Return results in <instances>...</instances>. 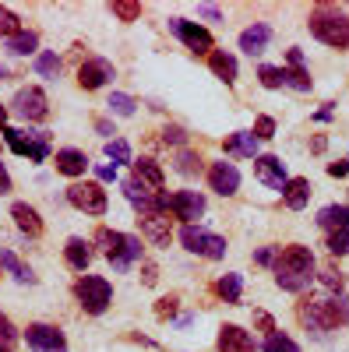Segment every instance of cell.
<instances>
[{
	"label": "cell",
	"instance_id": "6da1fadb",
	"mask_svg": "<svg viewBox=\"0 0 349 352\" xmlns=\"http://www.w3.org/2000/svg\"><path fill=\"white\" fill-rule=\"evenodd\" d=\"M275 282L279 289L286 292H304L314 278V254L310 247H300V243H289V247H279L275 254Z\"/></svg>",
	"mask_w": 349,
	"mask_h": 352
},
{
	"label": "cell",
	"instance_id": "7a4b0ae2",
	"mask_svg": "<svg viewBox=\"0 0 349 352\" xmlns=\"http://www.w3.org/2000/svg\"><path fill=\"white\" fill-rule=\"evenodd\" d=\"M297 317L300 324L314 335H325L339 324H349V300L342 296H332V300H300L297 303Z\"/></svg>",
	"mask_w": 349,
	"mask_h": 352
},
{
	"label": "cell",
	"instance_id": "3957f363",
	"mask_svg": "<svg viewBox=\"0 0 349 352\" xmlns=\"http://www.w3.org/2000/svg\"><path fill=\"white\" fill-rule=\"evenodd\" d=\"M307 25H310L314 39H321L325 46L349 50V14H342L339 8H328V4L314 8L310 18H307Z\"/></svg>",
	"mask_w": 349,
	"mask_h": 352
},
{
	"label": "cell",
	"instance_id": "277c9868",
	"mask_svg": "<svg viewBox=\"0 0 349 352\" xmlns=\"http://www.w3.org/2000/svg\"><path fill=\"white\" fill-rule=\"evenodd\" d=\"M96 243L103 247L106 261L113 264V272H127L134 261H141V240L138 236H127V232L96 229Z\"/></svg>",
	"mask_w": 349,
	"mask_h": 352
},
{
	"label": "cell",
	"instance_id": "5b68a950",
	"mask_svg": "<svg viewBox=\"0 0 349 352\" xmlns=\"http://www.w3.org/2000/svg\"><path fill=\"white\" fill-rule=\"evenodd\" d=\"M156 208L159 212H173V219H184L187 226H194V219L205 215V197L198 190H177V194H156Z\"/></svg>",
	"mask_w": 349,
	"mask_h": 352
},
{
	"label": "cell",
	"instance_id": "8992f818",
	"mask_svg": "<svg viewBox=\"0 0 349 352\" xmlns=\"http://www.w3.org/2000/svg\"><path fill=\"white\" fill-rule=\"evenodd\" d=\"M8 141V148L28 162H43L50 155V134L46 131H14V127H4L0 131Z\"/></svg>",
	"mask_w": 349,
	"mask_h": 352
},
{
	"label": "cell",
	"instance_id": "52a82bcc",
	"mask_svg": "<svg viewBox=\"0 0 349 352\" xmlns=\"http://www.w3.org/2000/svg\"><path fill=\"white\" fill-rule=\"evenodd\" d=\"M74 296L85 307V314H103L109 307V300H113V285L106 278H99V275H81L74 282Z\"/></svg>",
	"mask_w": 349,
	"mask_h": 352
},
{
	"label": "cell",
	"instance_id": "ba28073f",
	"mask_svg": "<svg viewBox=\"0 0 349 352\" xmlns=\"http://www.w3.org/2000/svg\"><path fill=\"white\" fill-rule=\"evenodd\" d=\"M180 243H184L191 254H201V257H209V261H222V257H226V240L215 236V232L198 229V226H184V229H180Z\"/></svg>",
	"mask_w": 349,
	"mask_h": 352
},
{
	"label": "cell",
	"instance_id": "9c48e42d",
	"mask_svg": "<svg viewBox=\"0 0 349 352\" xmlns=\"http://www.w3.org/2000/svg\"><path fill=\"white\" fill-rule=\"evenodd\" d=\"M11 106H14V113L21 116V120H28V124H39V120H46V116H50V99H46L43 88H36V85L18 88V96H14Z\"/></svg>",
	"mask_w": 349,
	"mask_h": 352
},
{
	"label": "cell",
	"instance_id": "30bf717a",
	"mask_svg": "<svg viewBox=\"0 0 349 352\" xmlns=\"http://www.w3.org/2000/svg\"><path fill=\"white\" fill-rule=\"evenodd\" d=\"M169 32L194 53H212V46H215L209 28L198 25V21H187V18H169Z\"/></svg>",
	"mask_w": 349,
	"mask_h": 352
},
{
	"label": "cell",
	"instance_id": "8fae6325",
	"mask_svg": "<svg viewBox=\"0 0 349 352\" xmlns=\"http://www.w3.org/2000/svg\"><path fill=\"white\" fill-rule=\"evenodd\" d=\"M67 201L85 215H103L106 212V190L99 184H71L67 187Z\"/></svg>",
	"mask_w": 349,
	"mask_h": 352
},
{
	"label": "cell",
	"instance_id": "7c38bea8",
	"mask_svg": "<svg viewBox=\"0 0 349 352\" xmlns=\"http://www.w3.org/2000/svg\"><path fill=\"white\" fill-rule=\"evenodd\" d=\"M25 342L32 352H67V338L56 331L53 324H28Z\"/></svg>",
	"mask_w": 349,
	"mask_h": 352
},
{
	"label": "cell",
	"instance_id": "4fadbf2b",
	"mask_svg": "<svg viewBox=\"0 0 349 352\" xmlns=\"http://www.w3.org/2000/svg\"><path fill=\"white\" fill-rule=\"evenodd\" d=\"M209 187L222 197H233L240 190V169L233 162H212L209 166Z\"/></svg>",
	"mask_w": 349,
	"mask_h": 352
},
{
	"label": "cell",
	"instance_id": "5bb4252c",
	"mask_svg": "<svg viewBox=\"0 0 349 352\" xmlns=\"http://www.w3.org/2000/svg\"><path fill=\"white\" fill-rule=\"evenodd\" d=\"M109 78H113V64L103 60V56H92V60H85V64L78 67V85H81V88H89V92L103 88Z\"/></svg>",
	"mask_w": 349,
	"mask_h": 352
},
{
	"label": "cell",
	"instance_id": "9a60e30c",
	"mask_svg": "<svg viewBox=\"0 0 349 352\" xmlns=\"http://www.w3.org/2000/svg\"><path fill=\"white\" fill-rule=\"evenodd\" d=\"M254 176L265 187H272V190H282L286 187V166H282L279 155H257L254 159Z\"/></svg>",
	"mask_w": 349,
	"mask_h": 352
},
{
	"label": "cell",
	"instance_id": "2e32d148",
	"mask_svg": "<svg viewBox=\"0 0 349 352\" xmlns=\"http://www.w3.org/2000/svg\"><path fill=\"white\" fill-rule=\"evenodd\" d=\"M138 226H141V236H149L156 247H166L169 243V215L166 212L138 215Z\"/></svg>",
	"mask_w": 349,
	"mask_h": 352
},
{
	"label": "cell",
	"instance_id": "e0dca14e",
	"mask_svg": "<svg viewBox=\"0 0 349 352\" xmlns=\"http://www.w3.org/2000/svg\"><path fill=\"white\" fill-rule=\"evenodd\" d=\"M11 219H14V226L25 232V236H43V219H39V212L32 208V204L14 201L11 204Z\"/></svg>",
	"mask_w": 349,
	"mask_h": 352
},
{
	"label": "cell",
	"instance_id": "ac0fdd59",
	"mask_svg": "<svg viewBox=\"0 0 349 352\" xmlns=\"http://www.w3.org/2000/svg\"><path fill=\"white\" fill-rule=\"evenodd\" d=\"M219 352H254V338L237 324H222L219 328Z\"/></svg>",
	"mask_w": 349,
	"mask_h": 352
},
{
	"label": "cell",
	"instance_id": "d6986e66",
	"mask_svg": "<svg viewBox=\"0 0 349 352\" xmlns=\"http://www.w3.org/2000/svg\"><path fill=\"white\" fill-rule=\"evenodd\" d=\"M124 197L134 204V212H138V215H152V212H159V208H156V194H152L149 187H141L134 176H131V180H124Z\"/></svg>",
	"mask_w": 349,
	"mask_h": 352
},
{
	"label": "cell",
	"instance_id": "ffe728a7",
	"mask_svg": "<svg viewBox=\"0 0 349 352\" xmlns=\"http://www.w3.org/2000/svg\"><path fill=\"white\" fill-rule=\"evenodd\" d=\"M307 201H310V180H304V176L286 180V187H282V204L286 208L300 212V208H307Z\"/></svg>",
	"mask_w": 349,
	"mask_h": 352
},
{
	"label": "cell",
	"instance_id": "44dd1931",
	"mask_svg": "<svg viewBox=\"0 0 349 352\" xmlns=\"http://www.w3.org/2000/svg\"><path fill=\"white\" fill-rule=\"evenodd\" d=\"M53 162H56V173L71 176V180H78V176L89 169V159H85V152H78V148H61Z\"/></svg>",
	"mask_w": 349,
	"mask_h": 352
},
{
	"label": "cell",
	"instance_id": "7402d4cb",
	"mask_svg": "<svg viewBox=\"0 0 349 352\" xmlns=\"http://www.w3.org/2000/svg\"><path fill=\"white\" fill-rule=\"evenodd\" d=\"M222 148H226V155H240V159H257V138H254V134H247V131L226 134Z\"/></svg>",
	"mask_w": 349,
	"mask_h": 352
},
{
	"label": "cell",
	"instance_id": "603a6c76",
	"mask_svg": "<svg viewBox=\"0 0 349 352\" xmlns=\"http://www.w3.org/2000/svg\"><path fill=\"white\" fill-rule=\"evenodd\" d=\"M268 39H272V28L268 25H251V28H244V32H240V50L251 53V56H257V53H265Z\"/></svg>",
	"mask_w": 349,
	"mask_h": 352
},
{
	"label": "cell",
	"instance_id": "cb8c5ba5",
	"mask_svg": "<svg viewBox=\"0 0 349 352\" xmlns=\"http://www.w3.org/2000/svg\"><path fill=\"white\" fill-rule=\"evenodd\" d=\"M64 261L71 264L74 272H85L92 264V243H85L81 236H71L67 247H64Z\"/></svg>",
	"mask_w": 349,
	"mask_h": 352
},
{
	"label": "cell",
	"instance_id": "d4e9b609",
	"mask_svg": "<svg viewBox=\"0 0 349 352\" xmlns=\"http://www.w3.org/2000/svg\"><path fill=\"white\" fill-rule=\"evenodd\" d=\"M131 166H134V180H138L141 187H149L152 194L162 190V169H159L152 159H138V162H131Z\"/></svg>",
	"mask_w": 349,
	"mask_h": 352
},
{
	"label": "cell",
	"instance_id": "484cf974",
	"mask_svg": "<svg viewBox=\"0 0 349 352\" xmlns=\"http://www.w3.org/2000/svg\"><path fill=\"white\" fill-rule=\"evenodd\" d=\"M209 67H212V74L222 78L226 85L237 81V56L226 53V50H212V53H209Z\"/></svg>",
	"mask_w": 349,
	"mask_h": 352
},
{
	"label": "cell",
	"instance_id": "4316f807",
	"mask_svg": "<svg viewBox=\"0 0 349 352\" xmlns=\"http://www.w3.org/2000/svg\"><path fill=\"white\" fill-rule=\"evenodd\" d=\"M317 226L325 232H339L349 226V204H328V208L317 212Z\"/></svg>",
	"mask_w": 349,
	"mask_h": 352
},
{
	"label": "cell",
	"instance_id": "83f0119b",
	"mask_svg": "<svg viewBox=\"0 0 349 352\" xmlns=\"http://www.w3.org/2000/svg\"><path fill=\"white\" fill-rule=\"evenodd\" d=\"M0 268H8L18 282H28V285H32L36 282V275H32V268H28V264H21L18 261V254L14 250H0Z\"/></svg>",
	"mask_w": 349,
	"mask_h": 352
},
{
	"label": "cell",
	"instance_id": "f1b7e54d",
	"mask_svg": "<svg viewBox=\"0 0 349 352\" xmlns=\"http://www.w3.org/2000/svg\"><path fill=\"white\" fill-rule=\"evenodd\" d=\"M36 46H39V36H36V32H28V28H21L18 36H11V39H8V53H14V56H28V53H36Z\"/></svg>",
	"mask_w": 349,
	"mask_h": 352
},
{
	"label": "cell",
	"instance_id": "f546056e",
	"mask_svg": "<svg viewBox=\"0 0 349 352\" xmlns=\"http://www.w3.org/2000/svg\"><path fill=\"white\" fill-rule=\"evenodd\" d=\"M240 289H244V282H240V275H233V272L215 282V292H219L226 303H240Z\"/></svg>",
	"mask_w": 349,
	"mask_h": 352
},
{
	"label": "cell",
	"instance_id": "4dcf8cb0",
	"mask_svg": "<svg viewBox=\"0 0 349 352\" xmlns=\"http://www.w3.org/2000/svg\"><path fill=\"white\" fill-rule=\"evenodd\" d=\"M36 74L39 78H56V74H61V56L50 53V50L36 53Z\"/></svg>",
	"mask_w": 349,
	"mask_h": 352
},
{
	"label": "cell",
	"instance_id": "1f68e13d",
	"mask_svg": "<svg viewBox=\"0 0 349 352\" xmlns=\"http://www.w3.org/2000/svg\"><path fill=\"white\" fill-rule=\"evenodd\" d=\"M282 85H289V88H297V92H310V74L304 71V67H289V71H282Z\"/></svg>",
	"mask_w": 349,
	"mask_h": 352
},
{
	"label": "cell",
	"instance_id": "d6a6232c",
	"mask_svg": "<svg viewBox=\"0 0 349 352\" xmlns=\"http://www.w3.org/2000/svg\"><path fill=\"white\" fill-rule=\"evenodd\" d=\"M109 11L120 18V21H138L141 18V4H138V0H113Z\"/></svg>",
	"mask_w": 349,
	"mask_h": 352
},
{
	"label": "cell",
	"instance_id": "836d02e7",
	"mask_svg": "<svg viewBox=\"0 0 349 352\" xmlns=\"http://www.w3.org/2000/svg\"><path fill=\"white\" fill-rule=\"evenodd\" d=\"M106 159H113V166L116 162H131V144L124 138H109L106 141Z\"/></svg>",
	"mask_w": 349,
	"mask_h": 352
},
{
	"label": "cell",
	"instance_id": "e575fe53",
	"mask_svg": "<svg viewBox=\"0 0 349 352\" xmlns=\"http://www.w3.org/2000/svg\"><path fill=\"white\" fill-rule=\"evenodd\" d=\"M265 352H300V345L289 338V335H282V331H272L265 338Z\"/></svg>",
	"mask_w": 349,
	"mask_h": 352
},
{
	"label": "cell",
	"instance_id": "d590c367",
	"mask_svg": "<svg viewBox=\"0 0 349 352\" xmlns=\"http://www.w3.org/2000/svg\"><path fill=\"white\" fill-rule=\"evenodd\" d=\"M14 345H18V331H14V324L0 314V352H14Z\"/></svg>",
	"mask_w": 349,
	"mask_h": 352
},
{
	"label": "cell",
	"instance_id": "8d00e7d4",
	"mask_svg": "<svg viewBox=\"0 0 349 352\" xmlns=\"http://www.w3.org/2000/svg\"><path fill=\"white\" fill-rule=\"evenodd\" d=\"M106 106H109V113H116V116H131V113H134V106H138V102H134V99H131V96H124V92H113V96H109V102H106Z\"/></svg>",
	"mask_w": 349,
	"mask_h": 352
},
{
	"label": "cell",
	"instance_id": "74e56055",
	"mask_svg": "<svg viewBox=\"0 0 349 352\" xmlns=\"http://www.w3.org/2000/svg\"><path fill=\"white\" fill-rule=\"evenodd\" d=\"M321 285H325V289H332V292H342L346 275L335 268V264H325V268H321Z\"/></svg>",
	"mask_w": 349,
	"mask_h": 352
},
{
	"label": "cell",
	"instance_id": "f35d334b",
	"mask_svg": "<svg viewBox=\"0 0 349 352\" xmlns=\"http://www.w3.org/2000/svg\"><path fill=\"white\" fill-rule=\"evenodd\" d=\"M177 169H180L184 176L201 173V155H194V152H180V155H177Z\"/></svg>",
	"mask_w": 349,
	"mask_h": 352
},
{
	"label": "cell",
	"instance_id": "ab89813d",
	"mask_svg": "<svg viewBox=\"0 0 349 352\" xmlns=\"http://www.w3.org/2000/svg\"><path fill=\"white\" fill-rule=\"evenodd\" d=\"M18 32H21L18 18H14L8 8H0V36H4V39H11V36H18Z\"/></svg>",
	"mask_w": 349,
	"mask_h": 352
},
{
	"label": "cell",
	"instance_id": "60d3db41",
	"mask_svg": "<svg viewBox=\"0 0 349 352\" xmlns=\"http://www.w3.org/2000/svg\"><path fill=\"white\" fill-rule=\"evenodd\" d=\"M251 134H254L257 141H268V138H275V120H272V116H257Z\"/></svg>",
	"mask_w": 349,
	"mask_h": 352
},
{
	"label": "cell",
	"instance_id": "b9f144b4",
	"mask_svg": "<svg viewBox=\"0 0 349 352\" xmlns=\"http://www.w3.org/2000/svg\"><path fill=\"white\" fill-rule=\"evenodd\" d=\"M328 250L332 254H349V226L339 232H328Z\"/></svg>",
	"mask_w": 349,
	"mask_h": 352
},
{
	"label": "cell",
	"instance_id": "7bdbcfd3",
	"mask_svg": "<svg viewBox=\"0 0 349 352\" xmlns=\"http://www.w3.org/2000/svg\"><path fill=\"white\" fill-rule=\"evenodd\" d=\"M257 78H261V85L265 88H282V71L279 67H257Z\"/></svg>",
	"mask_w": 349,
	"mask_h": 352
},
{
	"label": "cell",
	"instance_id": "ee69618b",
	"mask_svg": "<svg viewBox=\"0 0 349 352\" xmlns=\"http://www.w3.org/2000/svg\"><path fill=\"white\" fill-rule=\"evenodd\" d=\"M177 303H180V296H162V300L156 303V317H159V320L173 317V314H177Z\"/></svg>",
	"mask_w": 349,
	"mask_h": 352
},
{
	"label": "cell",
	"instance_id": "f6af8a7d",
	"mask_svg": "<svg viewBox=\"0 0 349 352\" xmlns=\"http://www.w3.org/2000/svg\"><path fill=\"white\" fill-rule=\"evenodd\" d=\"M254 324H257L261 331H268V335L275 331V320H272V317H268L265 310H254Z\"/></svg>",
	"mask_w": 349,
	"mask_h": 352
},
{
	"label": "cell",
	"instance_id": "bcb514c9",
	"mask_svg": "<svg viewBox=\"0 0 349 352\" xmlns=\"http://www.w3.org/2000/svg\"><path fill=\"white\" fill-rule=\"evenodd\" d=\"M141 272H145V278H141L145 285H156V282H159V268H156V264L145 261V264H141Z\"/></svg>",
	"mask_w": 349,
	"mask_h": 352
},
{
	"label": "cell",
	"instance_id": "7dc6e473",
	"mask_svg": "<svg viewBox=\"0 0 349 352\" xmlns=\"http://www.w3.org/2000/svg\"><path fill=\"white\" fill-rule=\"evenodd\" d=\"M96 176L103 184H113L116 180V166H96Z\"/></svg>",
	"mask_w": 349,
	"mask_h": 352
},
{
	"label": "cell",
	"instance_id": "c3c4849f",
	"mask_svg": "<svg viewBox=\"0 0 349 352\" xmlns=\"http://www.w3.org/2000/svg\"><path fill=\"white\" fill-rule=\"evenodd\" d=\"M275 254H279L275 247H265V250L254 254V261H257V264H275Z\"/></svg>",
	"mask_w": 349,
	"mask_h": 352
},
{
	"label": "cell",
	"instance_id": "681fc988",
	"mask_svg": "<svg viewBox=\"0 0 349 352\" xmlns=\"http://www.w3.org/2000/svg\"><path fill=\"white\" fill-rule=\"evenodd\" d=\"M162 134H166V144H169V141H173V144H184V138H187L180 127H166Z\"/></svg>",
	"mask_w": 349,
	"mask_h": 352
},
{
	"label": "cell",
	"instance_id": "f907efd6",
	"mask_svg": "<svg viewBox=\"0 0 349 352\" xmlns=\"http://www.w3.org/2000/svg\"><path fill=\"white\" fill-rule=\"evenodd\" d=\"M328 173H332V176H349V162H346V159H339V162H332V166H328Z\"/></svg>",
	"mask_w": 349,
	"mask_h": 352
},
{
	"label": "cell",
	"instance_id": "816d5d0a",
	"mask_svg": "<svg viewBox=\"0 0 349 352\" xmlns=\"http://www.w3.org/2000/svg\"><path fill=\"white\" fill-rule=\"evenodd\" d=\"M11 190V176H8V169L0 166V194H8Z\"/></svg>",
	"mask_w": 349,
	"mask_h": 352
},
{
	"label": "cell",
	"instance_id": "f5cc1de1",
	"mask_svg": "<svg viewBox=\"0 0 349 352\" xmlns=\"http://www.w3.org/2000/svg\"><path fill=\"white\" fill-rule=\"evenodd\" d=\"M286 56H289V67H300V64H304V53H300V50H289Z\"/></svg>",
	"mask_w": 349,
	"mask_h": 352
},
{
	"label": "cell",
	"instance_id": "db71d44e",
	"mask_svg": "<svg viewBox=\"0 0 349 352\" xmlns=\"http://www.w3.org/2000/svg\"><path fill=\"white\" fill-rule=\"evenodd\" d=\"M310 148H314V152H325V148H328V141H325L321 134H317V138L310 141Z\"/></svg>",
	"mask_w": 349,
	"mask_h": 352
},
{
	"label": "cell",
	"instance_id": "11a10c76",
	"mask_svg": "<svg viewBox=\"0 0 349 352\" xmlns=\"http://www.w3.org/2000/svg\"><path fill=\"white\" fill-rule=\"evenodd\" d=\"M96 131H99V134H113V127H109L106 120H96Z\"/></svg>",
	"mask_w": 349,
	"mask_h": 352
},
{
	"label": "cell",
	"instance_id": "9f6ffc18",
	"mask_svg": "<svg viewBox=\"0 0 349 352\" xmlns=\"http://www.w3.org/2000/svg\"><path fill=\"white\" fill-rule=\"evenodd\" d=\"M4 127H8V109L0 106V131H4Z\"/></svg>",
	"mask_w": 349,
	"mask_h": 352
},
{
	"label": "cell",
	"instance_id": "6f0895ef",
	"mask_svg": "<svg viewBox=\"0 0 349 352\" xmlns=\"http://www.w3.org/2000/svg\"><path fill=\"white\" fill-rule=\"evenodd\" d=\"M0 81H4V71H0Z\"/></svg>",
	"mask_w": 349,
	"mask_h": 352
}]
</instances>
